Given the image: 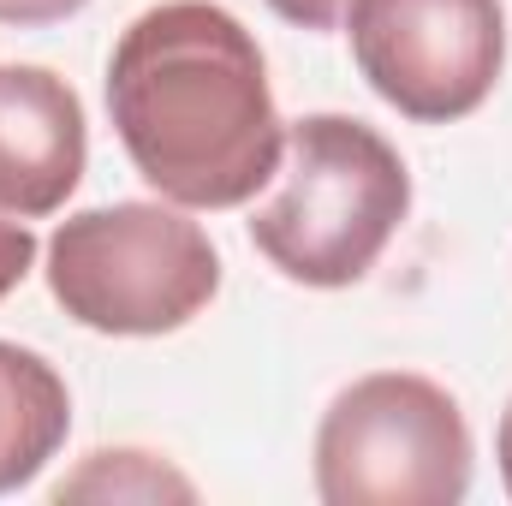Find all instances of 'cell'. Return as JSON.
Listing matches in <instances>:
<instances>
[{
    "label": "cell",
    "instance_id": "cell-4",
    "mask_svg": "<svg viewBox=\"0 0 512 506\" xmlns=\"http://www.w3.org/2000/svg\"><path fill=\"white\" fill-rule=\"evenodd\" d=\"M471 465L477 441L459 399L411 370L352 381L316 429V495L328 506H453Z\"/></svg>",
    "mask_w": 512,
    "mask_h": 506
},
{
    "label": "cell",
    "instance_id": "cell-8",
    "mask_svg": "<svg viewBox=\"0 0 512 506\" xmlns=\"http://www.w3.org/2000/svg\"><path fill=\"white\" fill-rule=\"evenodd\" d=\"M54 495L60 501H197L191 477H179L173 465H161L155 453H137V447L90 453L84 471H72Z\"/></svg>",
    "mask_w": 512,
    "mask_h": 506
},
{
    "label": "cell",
    "instance_id": "cell-9",
    "mask_svg": "<svg viewBox=\"0 0 512 506\" xmlns=\"http://www.w3.org/2000/svg\"><path fill=\"white\" fill-rule=\"evenodd\" d=\"M30 268H36V233L12 215V221H0V298L18 292Z\"/></svg>",
    "mask_w": 512,
    "mask_h": 506
},
{
    "label": "cell",
    "instance_id": "cell-1",
    "mask_svg": "<svg viewBox=\"0 0 512 506\" xmlns=\"http://www.w3.org/2000/svg\"><path fill=\"white\" fill-rule=\"evenodd\" d=\"M131 167L179 209H239L280 173L286 126L256 36L215 0L137 12L108 60Z\"/></svg>",
    "mask_w": 512,
    "mask_h": 506
},
{
    "label": "cell",
    "instance_id": "cell-11",
    "mask_svg": "<svg viewBox=\"0 0 512 506\" xmlns=\"http://www.w3.org/2000/svg\"><path fill=\"white\" fill-rule=\"evenodd\" d=\"M268 6H274L286 24H298V30H334L352 0H268Z\"/></svg>",
    "mask_w": 512,
    "mask_h": 506
},
{
    "label": "cell",
    "instance_id": "cell-7",
    "mask_svg": "<svg viewBox=\"0 0 512 506\" xmlns=\"http://www.w3.org/2000/svg\"><path fill=\"white\" fill-rule=\"evenodd\" d=\"M66 429L72 393L60 370L30 346L0 340V495L36 483L42 465L66 447Z\"/></svg>",
    "mask_w": 512,
    "mask_h": 506
},
{
    "label": "cell",
    "instance_id": "cell-10",
    "mask_svg": "<svg viewBox=\"0 0 512 506\" xmlns=\"http://www.w3.org/2000/svg\"><path fill=\"white\" fill-rule=\"evenodd\" d=\"M90 0H0V24H18V30H36V24H60L72 12H84Z\"/></svg>",
    "mask_w": 512,
    "mask_h": 506
},
{
    "label": "cell",
    "instance_id": "cell-2",
    "mask_svg": "<svg viewBox=\"0 0 512 506\" xmlns=\"http://www.w3.org/2000/svg\"><path fill=\"white\" fill-rule=\"evenodd\" d=\"M405 215L411 173L382 131L352 114H304L286 131L280 191L251 215V245L286 280L334 292L382 262Z\"/></svg>",
    "mask_w": 512,
    "mask_h": 506
},
{
    "label": "cell",
    "instance_id": "cell-5",
    "mask_svg": "<svg viewBox=\"0 0 512 506\" xmlns=\"http://www.w3.org/2000/svg\"><path fill=\"white\" fill-rule=\"evenodd\" d=\"M364 84L417 126H453L489 102L507 66L501 0H352Z\"/></svg>",
    "mask_w": 512,
    "mask_h": 506
},
{
    "label": "cell",
    "instance_id": "cell-12",
    "mask_svg": "<svg viewBox=\"0 0 512 506\" xmlns=\"http://www.w3.org/2000/svg\"><path fill=\"white\" fill-rule=\"evenodd\" d=\"M495 459H501V483H507V495H512V399H507V411H501V435H495Z\"/></svg>",
    "mask_w": 512,
    "mask_h": 506
},
{
    "label": "cell",
    "instance_id": "cell-3",
    "mask_svg": "<svg viewBox=\"0 0 512 506\" xmlns=\"http://www.w3.org/2000/svg\"><path fill=\"white\" fill-rule=\"evenodd\" d=\"M48 292L90 334L149 340L221 292V251L179 203L78 209L48 239Z\"/></svg>",
    "mask_w": 512,
    "mask_h": 506
},
{
    "label": "cell",
    "instance_id": "cell-6",
    "mask_svg": "<svg viewBox=\"0 0 512 506\" xmlns=\"http://www.w3.org/2000/svg\"><path fill=\"white\" fill-rule=\"evenodd\" d=\"M90 161L84 102L48 66H0V215H54Z\"/></svg>",
    "mask_w": 512,
    "mask_h": 506
}]
</instances>
